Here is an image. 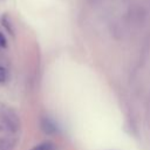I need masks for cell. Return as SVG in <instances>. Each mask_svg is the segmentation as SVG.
<instances>
[{
    "mask_svg": "<svg viewBox=\"0 0 150 150\" xmlns=\"http://www.w3.org/2000/svg\"><path fill=\"white\" fill-rule=\"evenodd\" d=\"M53 149H54L53 143H50V142H43V143H41V144L34 146V148L30 149V150H53Z\"/></svg>",
    "mask_w": 150,
    "mask_h": 150,
    "instance_id": "1",
    "label": "cell"
},
{
    "mask_svg": "<svg viewBox=\"0 0 150 150\" xmlns=\"http://www.w3.org/2000/svg\"><path fill=\"white\" fill-rule=\"evenodd\" d=\"M7 70L4 67H0V82H4L7 80Z\"/></svg>",
    "mask_w": 150,
    "mask_h": 150,
    "instance_id": "2",
    "label": "cell"
},
{
    "mask_svg": "<svg viewBox=\"0 0 150 150\" xmlns=\"http://www.w3.org/2000/svg\"><path fill=\"white\" fill-rule=\"evenodd\" d=\"M0 46L1 47H6L7 46V43H6V39H5V36L0 33Z\"/></svg>",
    "mask_w": 150,
    "mask_h": 150,
    "instance_id": "3",
    "label": "cell"
}]
</instances>
